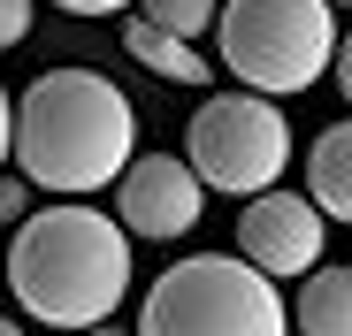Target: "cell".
Listing matches in <instances>:
<instances>
[{
    "mask_svg": "<svg viewBox=\"0 0 352 336\" xmlns=\"http://www.w3.org/2000/svg\"><path fill=\"white\" fill-rule=\"evenodd\" d=\"M123 53H131L138 69L168 77V84H207V53L184 46V38H168V31L146 23V16H123Z\"/></svg>",
    "mask_w": 352,
    "mask_h": 336,
    "instance_id": "10",
    "label": "cell"
},
{
    "mask_svg": "<svg viewBox=\"0 0 352 336\" xmlns=\"http://www.w3.org/2000/svg\"><path fill=\"white\" fill-rule=\"evenodd\" d=\"M184 168L199 176V191L261 199L291 168V115L261 92H214L184 123Z\"/></svg>",
    "mask_w": 352,
    "mask_h": 336,
    "instance_id": "5",
    "label": "cell"
},
{
    "mask_svg": "<svg viewBox=\"0 0 352 336\" xmlns=\"http://www.w3.org/2000/svg\"><path fill=\"white\" fill-rule=\"evenodd\" d=\"M214 62L261 99H291L322 84L337 62V16L329 0H222L214 16Z\"/></svg>",
    "mask_w": 352,
    "mask_h": 336,
    "instance_id": "4",
    "label": "cell"
},
{
    "mask_svg": "<svg viewBox=\"0 0 352 336\" xmlns=\"http://www.w3.org/2000/svg\"><path fill=\"white\" fill-rule=\"evenodd\" d=\"M329 8H352V0H329Z\"/></svg>",
    "mask_w": 352,
    "mask_h": 336,
    "instance_id": "19",
    "label": "cell"
},
{
    "mask_svg": "<svg viewBox=\"0 0 352 336\" xmlns=\"http://www.w3.org/2000/svg\"><path fill=\"white\" fill-rule=\"evenodd\" d=\"M85 336H131V328H115V321H100V328H85Z\"/></svg>",
    "mask_w": 352,
    "mask_h": 336,
    "instance_id": "17",
    "label": "cell"
},
{
    "mask_svg": "<svg viewBox=\"0 0 352 336\" xmlns=\"http://www.w3.org/2000/svg\"><path fill=\"white\" fill-rule=\"evenodd\" d=\"M291 306V328L299 336H352V267H314L299 275V298Z\"/></svg>",
    "mask_w": 352,
    "mask_h": 336,
    "instance_id": "9",
    "label": "cell"
},
{
    "mask_svg": "<svg viewBox=\"0 0 352 336\" xmlns=\"http://www.w3.org/2000/svg\"><path fill=\"white\" fill-rule=\"evenodd\" d=\"M0 275H8V291L23 298L31 321L85 336L115 321V306L131 298V237L92 199H54L16 221Z\"/></svg>",
    "mask_w": 352,
    "mask_h": 336,
    "instance_id": "1",
    "label": "cell"
},
{
    "mask_svg": "<svg viewBox=\"0 0 352 336\" xmlns=\"http://www.w3.org/2000/svg\"><path fill=\"white\" fill-rule=\"evenodd\" d=\"M199 206H207V191L184 168V153H146V160L123 168V184H115V221H123V237H146V245L192 237Z\"/></svg>",
    "mask_w": 352,
    "mask_h": 336,
    "instance_id": "7",
    "label": "cell"
},
{
    "mask_svg": "<svg viewBox=\"0 0 352 336\" xmlns=\"http://www.w3.org/2000/svg\"><path fill=\"white\" fill-rule=\"evenodd\" d=\"M8 160L23 168V184L54 199H92L107 184H123V168L138 160V115L123 84L100 69H46L16 99Z\"/></svg>",
    "mask_w": 352,
    "mask_h": 336,
    "instance_id": "2",
    "label": "cell"
},
{
    "mask_svg": "<svg viewBox=\"0 0 352 336\" xmlns=\"http://www.w3.org/2000/svg\"><path fill=\"white\" fill-rule=\"evenodd\" d=\"M322 245H329V230H322L314 199L283 191V184L261 191V199H245V214H238V260L261 267L268 283H283V275H314L322 267Z\"/></svg>",
    "mask_w": 352,
    "mask_h": 336,
    "instance_id": "6",
    "label": "cell"
},
{
    "mask_svg": "<svg viewBox=\"0 0 352 336\" xmlns=\"http://www.w3.org/2000/svg\"><path fill=\"white\" fill-rule=\"evenodd\" d=\"M8 138H16V99H8V84H0V176H8Z\"/></svg>",
    "mask_w": 352,
    "mask_h": 336,
    "instance_id": "15",
    "label": "cell"
},
{
    "mask_svg": "<svg viewBox=\"0 0 352 336\" xmlns=\"http://www.w3.org/2000/svg\"><path fill=\"white\" fill-rule=\"evenodd\" d=\"M131 336H291V306L238 252H192L153 275Z\"/></svg>",
    "mask_w": 352,
    "mask_h": 336,
    "instance_id": "3",
    "label": "cell"
},
{
    "mask_svg": "<svg viewBox=\"0 0 352 336\" xmlns=\"http://www.w3.org/2000/svg\"><path fill=\"white\" fill-rule=\"evenodd\" d=\"M337 84H344V99H352V31L337 38Z\"/></svg>",
    "mask_w": 352,
    "mask_h": 336,
    "instance_id": "16",
    "label": "cell"
},
{
    "mask_svg": "<svg viewBox=\"0 0 352 336\" xmlns=\"http://www.w3.org/2000/svg\"><path fill=\"white\" fill-rule=\"evenodd\" d=\"M62 16H123V8H138V0H54Z\"/></svg>",
    "mask_w": 352,
    "mask_h": 336,
    "instance_id": "13",
    "label": "cell"
},
{
    "mask_svg": "<svg viewBox=\"0 0 352 336\" xmlns=\"http://www.w3.org/2000/svg\"><path fill=\"white\" fill-rule=\"evenodd\" d=\"M214 16H222V0H146V23H161L168 38H184V46H199L214 31Z\"/></svg>",
    "mask_w": 352,
    "mask_h": 336,
    "instance_id": "11",
    "label": "cell"
},
{
    "mask_svg": "<svg viewBox=\"0 0 352 336\" xmlns=\"http://www.w3.org/2000/svg\"><path fill=\"white\" fill-rule=\"evenodd\" d=\"M307 199H314V214L352 221V115L329 123V130L307 145Z\"/></svg>",
    "mask_w": 352,
    "mask_h": 336,
    "instance_id": "8",
    "label": "cell"
},
{
    "mask_svg": "<svg viewBox=\"0 0 352 336\" xmlns=\"http://www.w3.org/2000/svg\"><path fill=\"white\" fill-rule=\"evenodd\" d=\"M0 221H23V176H0Z\"/></svg>",
    "mask_w": 352,
    "mask_h": 336,
    "instance_id": "14",
    "label": "cell"
},
{
    "mask_svg": "<svg viewBox=\"0 0 352 336\" xmlns=\"http://www.w3.org/2000/svg\"><path fill=\"white\" fill-rule=\"evenodd\" d=\"M31 38V0H0V53Z\"/></svg>",
    "mask_w": 352,
    "mask_h": 336,
    "instance_id": "12",
    "label": "cell"
},
{
    "mask_svg": "<svg viewBox=\"0 0 352 336\" xmlns=\"http://www.w3.org/2000/svg\"><path fill=\"white\" fill-rule=\"evenodd\" d=\"M0 336H23V328H16V321H8V313H0Z\"/></svg>",
    "mask_w": 352,
    "mask_h": 336,
    "instance_id": "18",
    "label": "cell"
}]
</instances>
